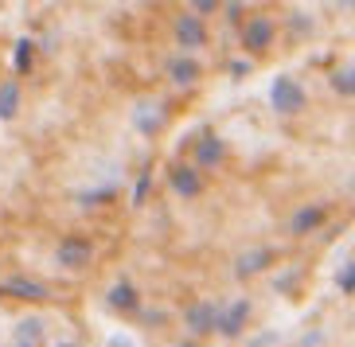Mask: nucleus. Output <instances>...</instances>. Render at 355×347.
Listing matches in <instances>:
<instances>
[{"label":"nucleus","instance_id":"f3484780","mask_svg":"<svg viewBox=\"0 0 355 347\" xmlns=\"http://www.w3.org/2000/svg\"><path fill=\"white\" fill-rule=\"evenodd\" d=\"M332 86H336V94H340V98H352L355 94V71H352V63H344L340 71L332 74Z\"/></svg>","mask_w":355,"mask_h":347},{"label":"nucleus","instance_id":"5701e85b","mask_svg":"<svg viewBox=\"0 0 355 347\" xmlns=\"http://www.w3.org/2000/svg\"><path fill=\"white\" fill-rule=\"evenodd\" d=\"M293 281H297V274H285L282 281H273V289H282V293H289V289H293Z\"/></svg>","mask_w":355,"mask_h":347},{"label":"nucleus","instance_id":"423d86ee","mask_svg":"<svg viewBox=\"0 0 355 347\" xmlns=\"http://www.w3.org/2000/svg\"><path fill=\"white\" fill-rule=\"evenodd\" d=\"M133 125L141 129V133H160V129H164V105L160 102H141L133 109Z\"/></svg>","mask_w":355,"mask_h":347},{"label":"nucleus","instance_id":"1a4fd4ad","mask_svg":"<svg viewBox=\"0 0 355 347\" xmlns=\"http://www.w3.org/2000/svg\"><path fill=\"white\" fill-rule=\"evenodd\" d=\"M176 39L184 43V47H203V43H207V32H203V24H199L196 16H180L176 20Z\"/></svg>","mask_w":355,"mask_h":347},{"label":"nucleus","instance_id":"412c9836","mask_svg":"<svg viewBox=\"0 0 355 347\" xmlns=\"http://www.w3.org/2000/svg\"><path fill=\"white\" fill-rule=\"evenodd\" d=\"M145 195H148V176H141V179H137V191H133V203H137V207L145 203Z\"/></svg>","mask_w":355,"mask_h":347},{"label":"nucleus","instance_id":"4468645a","mask_svg":"<svg viewBox=\"0 0 355 347\" xmlns=\"http://www.w3.org/2000/svg\"><path fill=\"white\" fill-rule=\"evenodd\" d=\"M199 176H196V168H176L172 172V191L176 195H184V199H191V195H199Z\"/></svg>","mask_w":355,"mask_h":347},{"label":"nucleus","instance_id":"20e7f679","mask_svg":"<svg viewBox=\"0 0 355 347\" xmlns=\"http://www.w3.org/2000/svg\"><path fill=\"white\" fill-rule=\"evenodd\" d=\"M246 320H250V301H230V305L219 312V324H215V332H223V336L234 339L242 328H246Z\"/></svg>","mask_w":355,"mask_h":347},{"label":"nucleus","instance_id":"bb28decb","mask_svg":"<svg viewBox=\"0 0 355 347\" xmlns=\"http://www.w3.org/2000/svg\"><path fill=\"white\" fill-rule=\"evenodd\" d=\"M55 347H71V344H55Z\"/></svg>","mask_w":355,"mask_h":347},{"label":"nucleus","instance_id":"9b49d317","mask_svg":"<svg viewBox=\"0 0 355 347\" xmlns=\"http://www.w3.org/2000/svg\"><path fill=\"white\" fill-rule=\"evenodd\" d=\"M168 78L176 86H196L199 82V63L196 59H172V63H168Z\"/></svg>","mask_w":355,"mask_h":347},{"label":"nucleus","instance_id":"0eeeda50","mask_svg":"<svg viewBox=\"0 0 355 347\" xmlns=\"http://www.w3.org/2000/svg\"><path fill=\"white\" fill-rule=\"evenodd\" d=\"M215 324H219V308H215V305H207V301L191 305V312H188V328L196 332V336H207V332H215Z\"/></svg>","mask_w":355,"mask_h":347},{"label":"nucleus","instance_id":"f257e3e1","mask_svg":"<svg viewBox=\"0 0 355 347\" xmlns=\"http://www.w3.org/2000/svg\"><path fill=\"white\" fill-rule=\"evenodd\" d=\"M304 102H309V94H304V86L293 78V74H277L270 86V105H273V114H282V117H293V114H301Z\"/></svg>","mask_w":355,"mask_h":347},{"label":"nucleus","instance_id":"6e6552de","mask_svg":"<svg viewBox=\"0 0 355 347\" xmlns=\"http://www.w3.org/2000/svg\"><path fill=\"white\" fill-rule=\"evenodd\" d=\"M8 296H20V301H47V285H40V281H28V277H8V281L0 285Z\"/></svg>","mask_w":355,"mask_h":347},{"label":"nucleus","instance_id":"f8f14e48","mask_svg":"<svg viewBox=\"0 0 355 347\" xmlns=\"http://www.w3.org/2000/svg\"><path fill=\"white\" fill-rule=\"evenodd\" d=\"M320 222H324V207H301L297 215H293L289 231L293 234H309V231H316Z\"/></svg>","mask_w":355,"mask_h":347},{"label":"nucleus","instance_id":"dca6fc26","mask_svg":"<svg viewBox=\"0 0 355 347\" xmlns=\"http://www.w3.org/2000/svg\"><path fill=\"white\" fill-rule=\"evenodd\" d=\"M40 336H43V320H20L16 324V339H20V347H35L40 344Z\"/></svg>","mask_w":355,"mask_h":347},{"label":"nucleus","instance_id":"f03ea898","mask_svg":"<svg viewBox=\"0 0 355 347\" xmlns=\"http://www.w3.org/2000/svg\"><path fill=\"white\" fill-rule=\"evenodd\" d=\"M55 258H59L63 269H86L90 258H94V246L86 242V238H63L59 250H55Z\"/></svg>","mask_w":355,"mask_h":347},{"label":"nucleus","instance_id":"4be33fe9","mask_svg":"<svg viewBox=\"0 0 355 347\" xmlns=\"http://www.w3.org/2000/svg\"><path fill=\"white\" fill-rule=\"evenodd\" d=\"M250 66L254 63H246V59H234V63H230V74H239L242 78V74H250Z\"/></svg>","mask_w":355,"mask_h":347},{"label":"nucleus","instance_id":"39448f33","mask_svg":"<svg viewBox=\"0 0 355 347\" xmlns=\"http://www.w3.org/2000/svg\"><path fill=\"white\" fill-rule=\"evenodd\" d=\"M270 262H273V250H270V246L246 250V253H239V262H234V277H254V274H261Z\"/></svg>","mask_w":355,"mask_h":347},{"label":"nucleus","instance_id":"2eb2a0df","mask_svg":"<svg viewBox=\"0 0 355 347\" xmlns=\"http://www.w3.org/2000/svg\"><path fill=\"white\" fill-rule=\"evenodd\" d=\"M16 109H20V86L4 82V86H0V121H12Z\"/></svg>","mask_w":355,"mask_h":347},{"label":"nucleus","instance_id":"a878e982","mask_svg":"<svg viewBox=\"0 0 355 347\" xmlns=\"http://www.w3.org/2000/svg\"><path fill=\"white\" fill-rule=\"evenodd\" d=\"M320 339H324L320 332H313V336H304V339H301V347H316V344H320Z\"/></svg>","mask_w":355,"mask_h":347},{"label":"nucleus","instance_id":"6ab92c4d","mask_svg":"<svg viewBox=\"0 0 355 347\" xmlns=\"http://www.w3.org/2000/svg\"><path fill=\"white\" fill-rule=\"evenodd\" d=\"M352 277H355V265L352 262H344V265H340V274H336V285H340V289H344V293H352Z\"/></svg>","mask_w":355,"mask_h":347},{"label":"nucleus","instance_id":"7ed1b4c3","mask_svg":"<svg viewBox=\"0 0 355 347\" xmlns=\"http://www.w3.org/2000/svg\"><path fill=\"white\" fill-rule=\"evenodd\" d=\"M273 35H277V24L266 20V16L246 20V28H242V43H246V51H270Z\"/></svg>","mask_w":355,"mask_h":347},{"label":"nucleus","instance_id":"9d476101","mask_svg":"<svg viewBox=\"0 0 355 347\" xmlns=\"http://www.w3.org/2000/svg\"><path fill=\"white\" fill-rule=\"evenodd\" d=\"M223 152H227V148H223V141L215 137V133H203L199 145H196V160L203 164V168H215V164L223 160Z\"/></svg>","mask_w":355,"mask_h":347},{"label":"nucleus","instance_id":"393cba45","mask_svg":"<svg viewBox=\"0 0 355 347\" xmlns=\"http://www.w3.org/2000/svg\"><path fill=\"white\" fill-rule=\"evenodd\" d=\"M215 4L219 0H196V12H215Z\"/></svg>","mask_w":355,"mask_h":347},{"label":"nucleus","instance_id":"a211bd4d","mask_svg":"<svg viewBox=\"0 0 355 347\" xmlns=\"http://www.w3.org/2000/svg\"><path fill=\"white\" fill-rule=\"evenodd\" d=\"M32 59H35L32 39H20V43H16V71H28V66H32Z\"/></svg>","mask_w":355,"mask_h":347},{"label":"nucleus","instance_id":"cd10ccee","mask_svg":"<svg viewBox=\"0 0 355 347\" xmlns=\"http://www.w3.org/2000/svg\"><path fill=\"white\" fill-rule=\"evenodd\" d=\"M180 347H196V344H180Z\"/></svg>","mask_w":355,"mask_h":347},{"label":"nucleus","instance_id":"aec40b11","mask_svg":"<svg viewBox=\"0 0 355 347\" xmlns=\"http://www.w3.org/2000/svg\"><path fill=\"white\" fill-rule=\"evenodd\" d=\"M289 28H293V35H304L309 28H313V20H309L304 12H293V16H289Z\"/></svg>","mask_w":355,"mask_h":347},{"label":"nucleus","instance_id":"ddd939ff","mask_svg":"<svg viewBox=\"0 0 355 347\" xmlns=\"http://www.w3.org/2000/svg\"><path fill=\"white\" fill-rule=\"evenodd\" d=\"M110 308H117V312H137V289L129 281H117L114 289H110Z\"/></svg>","mask_w":355,"mask_h":347},{"label":"nucleus","instance_id":"b1692460","mask_svg":"<svg viewBox=\"0 0 355 347\" xmlns=\"http://www.w3.org/2000/svg\"><path fill=\"white\" fill-rule=\"evenodd\" d=\"M110 347H137L129 336H110Z\"/></svg>","mask_w":355,"mask_h":347}]
</instances>
